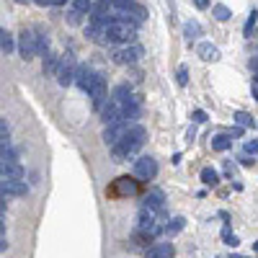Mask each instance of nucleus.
Returning a JSON list of instances; mask_svg holds the SVG:
<instances>
[{"instance_id": "1", "label": "nucleus", "mask_w": 258, "mask_h": 258, "mask_svg": "<svg viewBox=\"0 0 258 258\" xmlns=\"http://www.w3.org/2000/svg\"><path fill=\"white\" fill-rule=\"evenodd\" d=\"M145 137H147V132H145V127H132L129 132L119 140L114 147H111V152H114V160H127L129 155H134L140 147L145 145Z\"/></svg>"}, {"instance_id": "2", "label": "nucleus", "mask_w": 258, "mask_h": 258, "mask_svg": "<svg viewBox=\"0 0 258 258\" xmlns=\"http://www.w3.org/2000/svg\"><path fill=\"white\" fill-rule=\"evenodd\" d=\"M106 42H116V44H129L137 36V23L124 21V18H114L111 23L104 29Z\"/></svg>"}, {"instance_id": "3", "label": "nucleus", "mask_w": 258, "mask_h": 258, "mask_svg": "<svg viewBox=\"0 0 258 258\" xmlns=\"http://www.w3.org/2000/svg\"><path fill=\"white\" fill-rule=\"evenodd\" d=\"M75 72H78V62H75V54L67 52V54H62L60 57V67H57V83L62 88H67L70 83H75Z\"/></svg>"}, {"instance_id": "4", "label": "nucleus", "mask_w": 258, "mask_h": 258, "mask_svg": "<svg viewBox=\"0 0 258 258\" xmlns=\"http://www.w3.org/2000/svg\"><path fill=\"white\" fill-rule=\"evenodd\" d=\"M18 52H21L23 60H31L39 54V36L34 31H23L21 34V42H18Z\"/></svg>"}, {"instance_id": "5", "label": "nucleus", "mask_w": 258, "mask_h": 258, "mask_svg": "<svg viewBox=\"0 0 258 258\" xmlns=\"http://www.w3.org/2000/svg\"><path fill=\"white\" fill-rule=\"evenodd\" d=\"M134 176L142 178V181H152L155 176H158V163H155V158L145 155V158L134 160Z\"/></svg>"}, {"instance_id": "6", "label": "nucleus", "mask_w": 258, "mask_h": 258, "mask_svg": "<svg viewBox=\"0 0 258 258\" xmlns=\"http://www.w3.org/2000/svg\"><path fill=\"white\" fill-rule=\"evenodd\" d=\"M129 124H132V122H116V124H106V129H104V142L106 145H116L119 140H122V137L129 132V129H132V127H129Z\"/></svg>"}, {"instance_id": "7", "label": "nucleus", "mask_w": 258, "mask_h": 258, "mask_svg": "<svg viewBox=\"0 0 258 258\" xmlns=\"http://www.w3.org/2000/svg\"><path fill=\"white\" fill-rule=\"evenodd\" d=\"M140 57H142V47H137V44L114 52V62H116V64H134Z\"/></svg>"}, {"instance_id": "8", "label": "nucleus", "mask_w": 258, "mask_h": 258, "mask_svg": "<svg viewBox=\"0 0 258 258\" xmlns=\"http://www.w3.org/2000/svg\"><path fill=\"white\" fill-rule=\"evenodd\" d=\"M96 78H98V72H93V70L88 67V64H80L78 72H75V83H78V88H83L86 93L90 90V86L96 83Z\"/></svg>"}, {"instance_id": "9", "label": "nucleus", "mask_w": 258, "mask_h": 258, "mask_svg": "<svg viewBox=\"0 0 258 258\" xmlns=\"http://www.w3.org/2000/svg\"><path fill=\"white\" fill-rule=\"evenodd\" d=\"M3 196H26V191H29V186H26V181H18V178H3Z\"/></svg>"}, {"instance_id": "10", "label": "nucleus", "mask_w": 258, "mask_h": 258, "mask_svg": "<svg viewBox=\"0 0 258 258\" xmlns=\"http://www.w3.org/2000/svg\"><path fill=\"white\" fill-rule=\"evenodd\" d=\"M88 96H90V101H93V106L96 108H101L104 106V101H106V80L104 78H96V83L90 86V90H88Z\"/></svg>"}, {"instance_id": "11", "label": "nucleus", "mask_w": 258, "mask_h": 258, "mask_svg": "<svg viewBox=\"0 0 258 258\" xmlns=\"http://www.w3.org/2000/svg\"><path fill=\"white\" fill-rule=\"evenodd\" d=\"M173 256H176L173 243H158V245H152L150 251H147V258H173Z\"/></svg>"}, {"instance_id": "12", "label": "nucleus", "mask_w": 258, "mask_h": 258, "mask_svg": "<svg viewBox=\"0 0 258 258\" xmlns=\"http://www.w3.org/2000/svg\"><path fill=\"white\" fill-rule=\"evenodd\" d=\"M196 54H199L201 60H207V62L219 60V49L215 47V44H209V42H201L199 47H196Z\"/></svg>"}, {"instance_id": "13", "label": "nucleus", "mask_w": 258, "mask_h": 258, "mask_svg": "<svg viewBox=\"0 0 258 258\" xmlns=\"http://www.w3.org/2000/svg\"><path fill=\"white\" fill-rule=\"evenodd\" d=\"M23 168L18 165L16 160H11V163H3V178H18V181H23Z\"/></svg>"}, {"instance_id": "14", "label": "nucleus", "mask_w": 258, "mask_h": 258, "mask_svg": "<svg viewBox=\"0 0 258 258\" xmlns=\"http://www.w3.org/2000/svg\"><path fill=\"white\" fill-rule=\"evenodd\" d=\"M145 207H147V209H152V212H158V215H160V212H163V194H160V191H152L150 196L145 199Z\"/></svg>"}, {"instance_id": "15", "label": "nucleus", "mask_w": 258, "mask_h": 258, "mask_svg": "<svg viewBox=\"0 0 258 258\" xmlns=\"http://www.w3.org/2000/svg\"><path fill=\"white\" fill-rule=\"evenodd\" d=\"M230 145H233V137H227V134H217V137H212V150H217V152L230 150Z\"/></svg>"}, {"instance_id": "16", "label": "nucleus", "mask_w": 258, "mask_h": 258, "mask_svg": "<svg viewBox=\"0 0 258 258\" xmlns=\"http://www.w3.org/2000/svg\"><path fill=\"white\" fill-rule=\"evenodd\" d=\"M183 225H186V219H183V217H173L171 219V222L168 225H165V235H178L181 233V230H183Z\"/></svg>"}, {"instance_id": "17", "label": "nucleus", "mask_w": 258, "mask_h": 258, "mask_svg": "<svg viewBox=\"0 0 258 258\" xmlns=\"http://www.w3.org/2000/svg\"><path fill=\"white\" fill-rule=\"evenodd\" d=\"M111 98L116 101V104H122V106H124L127 101L132 98V88H129V86H119V88L114 90V96H111Z\"/></svg>"}, {"instance_id": "18", "label": "nucleus", "mask_w": 258, "mask_h": 258, "mask_svg": "<svg viewBox=\"0 0 258 258\" xmlns=\"http://www.w3.org/2000/svg\"><path fill=\"white\" fill-rule=\"evenodd\" d=\"M0 49H3V54H11L13 52V36L8 34L5 29L0 31Z\"/></svg>"}, {"instance_id": "19", "label": "nucleus", "mask_w": 258, "mask_h": 258, "mask_svg": "<svg viewBox=\"0 0 258 258\" xmlns=\"http://www.w3.org/2000/svg\"><path fill=\"white\" fill-rule=\"evenodd\" d=\"M57 67H60V57L49 52L47 57H44V75H47V72H57Z\"/></svg>"}, {"instance_id": "20", "label": "nucleus", "mask_w": 258, "mask_h": 258, "mask_svg": "<svg viewBox=\"0 0 258 258\" xmlns=\"http://www.w3.org/2000/svg\"><path fill=\"white\" fill-rule=\"evenodd\" d=\"M201 181H204L207 186H217V183H219V176H217L215 168H204V171H201Z\"/></svg>"}, {"instance_id": "21", "label": "nucleus", "mask_w": 258, "mask_h": 258, "mask_svg": "<svg viewBox=\"0 0 258 258\" xmlns=\"http://www.w3.org/2000/svg\"><path fill=\"white\" fill-rule=\"evenodd\" d=\"M183 34H186V39L191 42V39H196V36L201 34V26L196 21H189L186 26H183Z\"/></svg>"}, {"instance_id": "22", "label": "nucleus", "mask_w": 258, "mask_h": 258, "mask_svg": "<svg viewBox=\"0 0 258 258\" xmlns=\"http://www.w3.org/2000/svg\"><path fill=\"white\" fill-rule=\"evenodd\" d=\"M212 13H215L217 21H230V16H233V11H230L227 5H215V8H212Z\"/></svg>"}, {"instance_id": "23", "label": "nucleus", "mask_w": 258, "mask_h": 258, "mask_svg": "<svg viewBox=\"0 0 258 258\" xmlns=\"http://www.w3.org/2000/svg\"><path fill=\"white\" fill-rule=\"evenodd\" d=\"M72 8H75L78 13H90V8H93V0H72Z\"/></svg>"}, {"instance_id": "24", "label": "nucleus", "mask_w": 258, "mask_h": 258, "mask_svg": "<svg viewBox=\"0 0 258 258\" xmlns=\"http://www.w3.org/2000/svg\"><path fill=\"white\" fill-rule=\"evenodd\" d=\"M235 122H237V127H251V124H253V119H251V114L237 111V114H235Z\"/></svg>"}, {"instance_id": "25", "label": "nucleus", "mask_w": 258, "mask_h": 258, "mask_svg": "<svg viewBox=\"0 0 258 258\" xmlns=\"http://www.w3.org/2000/svg\"><path fill=\"white\" fill-rule=\"evenodd\" d=\"M256 18H258V13H256V11H253L251 16H248V21H245V29H243V34H245V36H251V34H253V26H256Z\"/></svg>"}, {"instance_id": "26", "label": "nucleus", "mask_w": 258, "mask_h": 258, "mask_svg": "<svg viewBox=\"0 0 258 258\" xmlns=\"http://www.w3.org/2000/svg\"><path fill=\"white\" fill-rule=\"evenodd\" d=\"M176 78H178V86H186V83H189V70H186V67H183V64H181V67H178V72H176Z\"/></svg>"}, {"instance_id": "27", "label": "nucleus", "mask_w": 258, "mask_h": 258, "mask_svg": "<svg viewBox=\"0 0 258 258\" xmlns=\"http://www.w3.org/2000/svg\"><path fill=\"white\" fill-rule=\"evenodd\" d=\"M39 54H44V57L49 54V39L47 36H39Z\"/></svg>"}, {"instance_id": "28", "label": "nucleus", "mask_w": 258, "mask_h": 258, "mask_svg": "<svg viewBox=\"0 0 258 258\" xmlns=\"http://www.w3.org/2000/svg\"><path fill=\"white\" fill-rule=\"evenodd\" d=\"M245 152L248 155H258V140H248L245 142Z\"/></svg>"}, {"instance_id": "29", "label": "nucleus", "mask_w": 258, "mask_h": 258, "mask_svg": "<svg viewBox=\"0 0 258 258\" xmlns=\"http://www.w3.org/2000/svg\"><path fill=\"white\" fill-rule=\"evenodd\" d=\"M119 181H122V191H129V194H134V183H132V178H119Z\"/></svg>"}, {"instance_id": "30", "label": "nucleus", "mask_w": 258, "mask_h": 258, "mask_svg": "<svg viewBox=\"0 0 258 258\" xmlns=\"http://www.w3.org/2000/svg\"><path fill=\"white\" fill-rule=\"evenodd\" d=\"M222 235H225V243H227V245H233V248H235L237 243H240L235 235H230V230H227V227H225V233H222Z\"/></svg>"}, {"instance_id": "31", "label": "nucleus", "mask_w": 258, "mask_h": 258, "mask_svg": "<svg viewBox=\"0 0 258 258\" xmlns=\"http://www.w3.org/2000/svg\"><path fill=\"white\" fill-rule=\"evenodd\" d=\"M191 119H194V122H196V124H201V122H207V114L201 111V108H196V111H194V116H191Z\"/></svg>"}, {"instance_id": "32", "label": "nucleus", "mask_w": 258, "mask_h": 258, "mask_svg": "<svg viewBox=\"0 0 258 258\" xmlns=\"http://www.w3.org/2000/svg\"><path fill=\"white\" fill-rule=\"evenodd\" d=\"M80 16H83V13H78L75 8H70V13H67V21H70V23H78V21H80Z\"/></svg>"}, {"instance_id": "33", "label": "nucleus", "mask_w": 258, "mask_h": 258, "mask_svg": "<svg viewBox=\"0 0 258 258\" xmlns=\"http://www.w3.org/2000/svg\"><path fill=\"white\" fill-rule=\"evenodd\" d=\"M106 3H111L114 8H124V5H132L134 0H106Z\"/></svg>"}, {"instance_id": "34", "label": "nucleus", "mask_w": 258, "mask_h": 258, "mask_svg": "<svg viewBox=\"0 0 258 258\" xmlns=\"http://www.w3.org/2000/svg\"><path fill=\"white\" fill-rule=\"evenodd\" d=\"M64 0H36V5H62Z\"/></svg>"}, {"instance_id": "35", "label": "nucleus", "mask_w": 258, "mask_h": 258, "mask_svg": "<svg viewBox=\"0 0 258 258\" xmlns=\"http://www.w3.org/2000/svg\"><path fill=\"white\" fill-rule=\"evenodd\" d=\"M194 5H196V8H201V11H204V8L209 5V0H194Z\"/></svg>"}, {"instance_id": "36", "label": "nucleus", "mask_w": 258, "mask_h": 258, "mask_svg": "<svg viewBox=\"0 0 258 258\" xmlns=\"http://www.w3.org/2000/svg\"><path fill=\"white\" fill-rule=\"evenodd\" d=\"M251 67H253V72H256V75H258V57H256V60L251 62Z\"/></svg>"}, {"instance_id": "37", "label": "nucleus", "mask_w": 258, "mask_h": 258, "mask_svg": "<svg viewBox=\"0 0 258 258\" xmlns=\"http://www.w3.org/2000/svg\"><path fill=\"white\" fill-rule=\"evenodd\" d=\"M233 258H245V256H233Z\"/></svg>"}, {"instance_id": "38", "label": "nucleus", "mask_w": 258, "mask_h": 258, "mask_svg": "<svg viewBox=\"0 0 258 258\" xmlns=\"http://www.w3.org/2000/svg\"><path fill=\"white\" fill-rule=\"evenodd\" d=\"M16 3H26V0H16Z\"/></svg>"}, {"instance_id": "39", "label": "nucleus", "mask_w": 258, "mask_h": 258, "mask_svg": "<svg viewBox=\"0 0 258 258\" xmlns=\"http://www.w3.org/2000/svg\"><path fill=\"white\" fill-rule=\"evenodd\" d=\"M253 248H256V251H258V243H256V245H253Z\"/></svg>"}]
</instances>
